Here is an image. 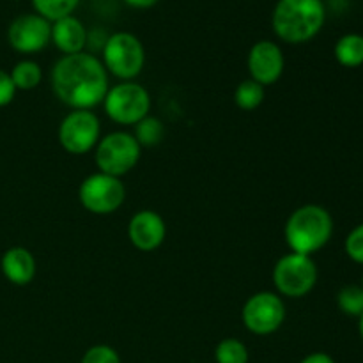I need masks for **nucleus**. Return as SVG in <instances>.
<instances>
[{
	"mask_svg": "<svg viewBox=\"0 0 363 363\" xmlns=\"http://www.w3.org/2000/svg\"><path fill=\"white\" fill-rule=\"evenodd\" d=\"M94 149V162L99 172L113 177L126 176L128 172H131L142 155V147L135 140L133 133L126 131H112L105 135L99 138Z\"/></svg>",
	"mask_w": 363,
	"mask_h": 363,
	"instance_id": "nucleus-6",
	"label": "nucleus"
},
{
	"mask_svg": "<svg viewBox=\"0 0 363 363\" xmlns=\"http://www.w3.org/2000/svg\"><path fill=\"white\" fill-rule=\"evenodd\" d=\"M16 94V87H14L11 74L7 71L0 69V106L9 105Z\"/></svg>",
	"mask_w": 363,
	"mask_h": 363,
	"instance_id": "nucleus-25",
	"label": "nucleus"
},
{
	"mask_svg": "<svg viewBox=\"0 0 363 363\" xmlns=\"http://www.w3.org/2000/svg\"><path fill=\"white\" fill-rule=\"evenodd\" d=\"M333 234V218L323 206L305 204L294 209L286 222L284 236L291 252L311 255L328 245Z\"/></svg>",
	"mask_w": 363,
	"mask_h": 363,
	"instance_id": "nucleus-3",
	"label": "nucleus"
},
{
	"mask_svg": "<svg viewBox=\"0 0 363 363\" xmlns=\"http://www.w3.org/2000/svg\"><path fill=\"white\" fill-rule=\"evenodd\" d=\"M133 137L140 147H155L165 137V124L155 116H147L135 124Z\"/></svg>",
	"mask_w": 363,
	"mask_h": 363,
	"instance_id": "nucleus-17",
	"label": "nucleus"
},
{
	"mask_svg": "<svg viewBox=\"0 0 363 363\" xmlns=\"http://www.w3.org/2000/svg\"><path fill=\"white\" fill-rule=\"evenodd\" d=\"M101 123L91 110H73L59 126V142L64 151L80 156L92 151L99 142Z\"/></svg>",
	"mask_w": 363,
	"mask_h": 363,
	"instance_id": "nucleus-10",
	"label": "nucleus"
},
{
	"mask_svg": "<svg viewBox=\"0 0 363 363\" xmlns=\"http://www.w3.org/2000/svg\"><path fill=\"white\" fill-rule=\"evenodd\" d=\"M7 39L16 52L38 53L52 41V21L38 13L21 14L9 25Z\"/></svg>",
	"mask_w": 363,
	"mask_h": 363,
	"instance_id": "nucleus-11",
	"label": "nucleus"
},
{
	"mask_svg": "<svg viewBox=\"0 0 363 363\" xmlns=\"http://www.w3.org/2000/svg\"><path fill=\"white\" fill-rule=\"evenodd\" d=\"M241 319L245 328L254 335H272L286 321V305L280 294L261 291L245 301Z\"/></svg>",
	"mask_w": 363,
	"mask_h": 363,
	"instance_id": "nucleus-9",
	"label": "nucleus"
},
{
	"mask_svg": "<svg viewBox=\"0 0 363 363\" xmlns=\"http://www.w3.org/2000/svg\"><path fill=\"white\" fill-rule=\"evenodd\" d=\"M124 2L131 7H137V9H147V7L155 6L158 0H124Z\"/></svg>",
	"mask_w": 363,
	"mask_h": 363,
	"instance_id": "nucleus-27",
	"label": "nucleus"
},
{
	"mask_svg": "<svg viewBox=\"0 0 363 363\" xmlns=\"http://www.w3.org/2000/svg\"><path fill=\"white\" fill-rule=\"evenodd\" d=\"M105 113L121 126H135L151 112V96L137 82H121L108 89L103 99Z\"/></svg>",
	"mask_w": 363,
	"mask_h": 363,
	"instance_id": "nucleus-5",
	"label": "nucleus"
},
{
	"mask_svg": "<svg viewBox=\"0 0 363 363\" xmlns=\"http://www.w3.org/2000/svg\"><path fill=\"white\" fill-rule=\"evenodd\" d=\"M247 66L252 80L266 87L280 80L286 67V59L282 48L275 41L262 39L255 43L248 52Z\"/></svg>",
	"mask_w": 363,
	"mask_h": 363,
	"instance_id": "nucleus-12",
	"label": "nucleus"
},
{
	"mask_svg": "<svg viewBox=\"0 0 363 363\" xmlns=\"http://www.w3.org/2000/svg\"><path fill=\"white\" fill-rule=\"evenodd\" d=\"M326 20L323 0H279L272 25L277 38L289 45H301L321 32Z\"/></svg>",
	"mask_w": 363,
	"mask_h": 363,
	"instance_id": "nucleus-2",
	"label": "nucleus"
},
{
	"mask_svg": "<svg viewBox=\"0 0 363 363\" xmlns=\"http://www.w3.org/2000/svg\"><path fill=\"white\" fill-rule=\"evenodd\" d=\"M346 254L351 261H354L357 264H363V223L354 227L346 238Z\"/></svg>",
	"mask_w": 363,
	"mask_h": 363,
	"instance_id": "nucleus-24",
	"label": "nucleus"
},
{
	"mask_svg": "<svg viewBox=\"0 0 363 363\" xmlns=\"http://www.w3.org/2000/svg\"><path fill=\"white\" fill-rule=\"evenodd\" d=\"M80 363H123L119 353L113 347L106 344H98V346L89 347L82 357Z\"/></svg>",
	"mask_w": 363,
	"mask_h": 363,
	"instance_id": "nucleus-23",
	"label": "nucleus"
},
{
	"mask_svg": "<svg viewBox=\"0 0 363 363\" xmlns=\"http://www.w3.org/2000/svg\"><path fill=\"white\" fill-rule=\"evenodd\" d=\"M101 53L105 69L123 82H131L144 69V45L131 32H116L108 35Z\"/></svg>",
	"mask_w": 363,
	"mask_h": 363,
	"instance_id": "nucleus-4",
	"label": "nucleus"
},
{
	"mask_svg": "<svg viewBox=\"0 0 363 363\" xmlns=\"http://www.w3.org/2000/svg\"><path fill=\"white\" fill-rule=\"evenodd\" d=\"M87 28L73 14L52 23V41L64 55L84 52L87 46Z\"/></svg>",
	"mask_w": 363,
	"mask_h": 363,
	"instance_id": "nucleus-14",
	"label": "nucleus"
},
{
	"mask_svg": "<svg viewBox=\"0 0 363 363\" xmlns=\"http://www.w3.org/2000/svg\"><path fill=\"white\" fill-rule=\"evenodd\" d=\"M80 0H32L35 13L48 21H57L73 14Z\"/></svg>",
	"mask_w": 363,
	"mask_h": 363,
	"instance_id": "nucleus-20",
	"label": "nucleus"
},
{
	"mask_svg": "<svg viewBox=\"0 0 363 363\" xmlns=\"http://www.w3.org/2000/svg\"><path fill=\"white\" fill-rule=\"evenodd\" d=\"M358 332H360V337L363 340V314L358 318Z\"/></svg>",
	"mask_w": 363,
	"mask_h": 363,
	"instance_id": "nucleus-28",
	"label": "nucleus"
},
{
	"mask_svg": "<svg viewBox=\"0 0 363 363\" xmlns=\"http://www.w3.org/2000/svg\"><path fill=\"white\" fill-rule=\"evenodd\" d=\"M131 245L140 252H152L163 245L167 238L165 220L151 209H142L131 216L128 223Z\"/></svg>",
	"mask_w": 363,
	"mask_h": 363,
	"instance_id": "nucleus-13",
	"label": "nucleus"
},
{
	"mask_svg": "<svg viewBox=\"0 0 363 363\" xmlns=\"http://www.w3.org/2000/svg\"><path fill=\"white\" fill-rule=\"evenodd\" d=\"M4 277L14 286H27L35 277V259L30 250L23 247H13L6 250L0 261Z\"/></svg>",
	"mask_w": 363,
	"mask_h": 363,
	"instance_id": "nucleus-15",
	"label": "nucleus"
},
{
	"mask_svg": "<svg viewBox=\"0 0 363 363\" xmlns=\"http://www.w3.org/2000/svg\"><path fill=\"white\" fill-rule=\"evenodd\" d=\"M318 284V266L311 255L291 254L277 261L273 268V286L277 294L286 298H303Z\"/></svg>",
	"mask_w": 363,
	"mask_h": 363,
	"instance_id": "nucleus-7",
	"label": "nucleus"
},
{
	"mask_svg": "<svg viewBox=\"0 0 363 363\" xmlns=\"http://www.w3.org/2000/svg\"><path fill=\"white\" fill-rule=\"evenodd\" d=\"M300 363H335V360H333L328 353H321V351H318V353L307 354V357H305Z\"/></svg>",
	"mask_w": 363,
	"mask_h": 363,
	"instance_id": "nucleus-26",
	"label": "nucleus"
},
{
	"mask_svg": "<svg viewBox=\"0 0 363 363\" xmlns=\"http://www.w3.org/2000/svg\"><path fill=\"white\" fill-rule=\"evenodd\" d=\"M264 101V87L261 84H257L255 80L248 78V80H243L236 87V92H234V103L240 106L245 112H252V110L259 108Z\"/></svg>",
	"mask_w": 363,
	"mask_h": 363,
	"instance_id": "nucleus-19",
	"label": "nucleus"
},
{
	"mask_svg": "<svg viewBox=\"0 0 363 363\" xmlns=\"http://www.w3.org/2000/svg\"><path fill=\"white\" fill-rule=\"evenodd\" d=\"M362 287H363V279H362Z\"/></svg>",
	"mask_w": 363,
	"mask_h": 363,
	"instance_id": "nucleus-29",
	"label": "nucleus"
},
{
	"mask_svg": "<svg viewBox=\"0 0 363 363\" xmlns=\"http://www.w3.org/2000/svg\"><path fill=\"white\" fill-rule=\"evenodd\" d=\"M52 89L64 105L91 110L108 92V71L101 60L87 52L60 57L52 69Z\"/></svg>",
	"mask_w": 363,
	"mask_h": 363,
	"instance_id": "nucleus-1",
	"label": "nucleus"
},
{
	"mask_svg": "<svg viewBox=\"0 0 363 363\" xmlns=\"http://www.w3.org/2000/svg\"><path fill=\"white\" fill-rule=\"evenodd\" d=\"M335 59L344 67H360L363 64V35L346 34L335 43Z\"/></svg>",
	"mask_w": 363,
	"mask_h": 363,
	"instance_id": "nucleus-16",
	"label": "nucleus"
},
{
	"mask_svg": "<svg viewBox=\"0 0 363 363\" xmlns=\"http://www.w3.org/2000/svg\"><path fill=\"white\" fill-rule=\"evenodd\" d=\"M9 74L16 91H32L41 84L43 78L41 66L34 60H20Z\"/></svg>",
	"mask_w": 363,
	"mask_h": 363,
	"instance_id": "nucleus-18",
	"label": "nucleus"
},
{
	"mask_svg": "<svg viewBox=\"0 0 363 363\" xmlns=\"http://www.w3.org/2000/svg\"><path fill=\"white\" fill-rule=\"evenodd\" d=\"M337 305L344 314L360 318L363 314V287L357 284L344 286L337 294Z\"/></svg>",
	"mask_w": 363,
	"mask_h": 363,
	"instance_id": "nucleus-22",
	"label": "nucleus"
},
{
	"mask_svg": "<svg viewBox=\"0 0 363 363\" xmlns=\"http://www.w3.org/2000/svg\"><path fill=\"white\" fill-rule=\"evenodd\" d=\"M248 358L247 346L233 337L220 340L215 350L216 363H248Z\"/></svg>",
	"mask_w": 363,
	"mask_h": 363,
	"instance_id": "nucleus-21",
	"label": "nucleus"
},
{
	"mask_svg": "<svg viewBox=\"0 0 363 363\" xmlns=\"http://www.w3.org/2000/svg\"><path fill=\"white\" fill-rule=\"evenodd\" d=\"M80 204L92 215H112L123 206L126 188L121 177L96 172L82 181L78 188Z\"/></svg>",
	"mask_w": 363,
	"mask_h": 363,
	"instance_id": "nucleus-8",
	"label": "nucleus"
}]
</instances>
